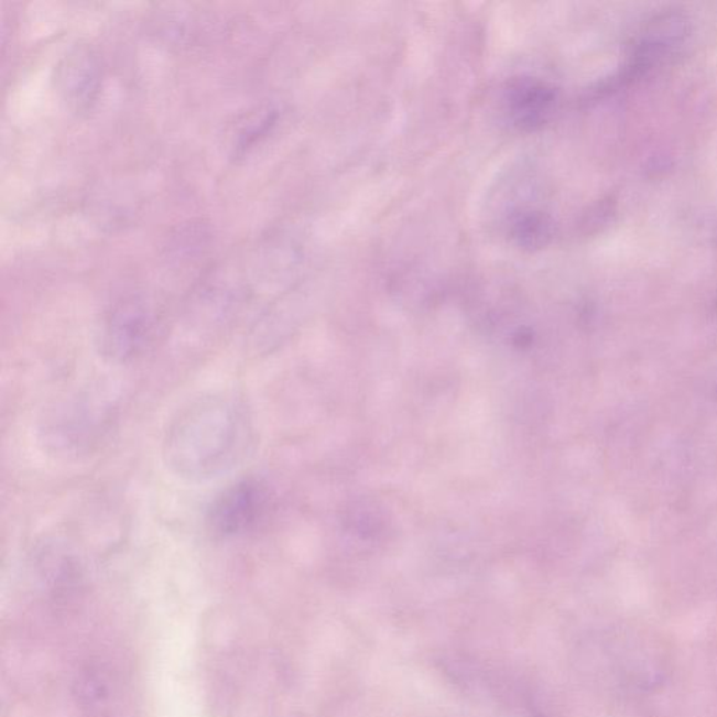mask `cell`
I'll list each match as a JSON object with an SVG mask.
<instances>
[{
	"label": "cell",
	"instance_id": "277c9868",
	"mask_svg": "<svg viewBox=\"0 0 717 717\" xmlns=\"http://www.w3.org/2000/svg\"><path fill=\"white\" fill-rule=\"evenodd\" d=\"M153 317L141 303L122 304L111 314L99 339L100 352L116 363H126L146 350L153 337Z\"/></svg>",
	"mask_w": 717,
	"mask_h": 717
},
{
	"label": "cell",
	"instance_id": "6da1fadb",
	"mask_svg": "<svg viewBox=\"0 0 717 717\" xmlns=\"http://www.w3.org/2000/svg\"><path fill=\"white\" fill-rule=\"evenodd\" d=\"M254 442L249 414L231 396L211 394L189 402L164 437L163 457L175 476L206 481L231 471Z\"/></svg>",
	"mask_w": 717,
	"mask_h": 717
},
{
	"label": "cell",
	"instance_id": "7a4b0ae2",
	"mask_svg": "<svg viewBox=\"0 0 717 717\" xmlns=\"http://www.w3.org/2000/svg\"><path fill=\"white\" fill-rule=\"evenodd\" d=\"M268 499L264 482L256 478L231 485L211 503L208 513L211 533L224 539L249 533L264 519Z\"/></svg>",
	"mask_w": 717,
	"mask_h": 717
},
{
	"label": "cell",
	"instance_id": "8992f818",
	"mask_svg": "<svg viewBox=\"0 0 717 717\" xmlns=\"http://www.w3.org/2000/svg\"><path fill=\"white\" fill-rule=\"evenodd\" d=\"M550 224L543 218H529L520 224L519 236L525 246L544 245L546 237H550Z\"/></svg>",
	"mask_w": 717,
	"mask_h": 717
},
{
	"label": "cell",
	"instance_id": "5b68a950",
	"mask_svg": "<svg viewBox=\"0 0 717 717\" xmlns=\"http://www.w3.org/2000/svg\"><path fill=\"white\" fill-rule=\"evenodd\" d=\"M552 102H554V93L533 82H523L510 91V105L518 121L523 126L533 127L544 120Z\"/></svg>",
	"mask_w": 717,
	"mask_h": 717
},
{
	"label": "cell",
	"instance_id": "52a82bcc",
	"mask_svg": "<svg viewBox=\"0 0 717 717\" xmlns=\"http://www.w3.org/2000/svg\"><path fill=\"white\" fill-rule=\"evenodd\" d=\"M80 687V696L84 698L86 704L99 703L106 694L105 685H102L97 678L86 677L82 681Z\"/></svg>",
	"mask_w": 717,
	"mask_h": 717
},
{
	"label": "cell",
	"instance_id": "3957f363",
	"mask_svg": "<svg viewBox=\"0 0 717 717\" xmlns=\"http://www.w3.org/2000/svg\"><path fill=\"white\" fill-rule=\"evenodd\" d=\"M108 410L95 400H79L51 412L45 445L61 454L84 453L105 431Z\"/></svg>",
	"mask_w": 717,
	"mask_h": 717
}]
</instances>
